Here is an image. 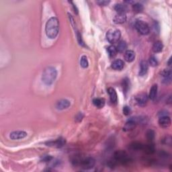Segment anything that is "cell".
Here are the masks:
<instances>
[{
	"label": "cell",
	"mask_w": 172,
	"mask_h": 172,
	"mask_svg": "<svg viewBox=\"0 0 172 172\" xmlns=\"http://www.w3.org/2000/svg\"><path fill=\"white\" fill-rule=\"evenodd\" d=\"M53 159V157L50 155H44L42 157V159L41 161L44 162H50Z\"/></svg>",
	"instance_id": "34"
},
{
	"label": "cell",
	"mask_w": 172,
	"mask_h": 172,
	"mask_svg": "<svg viewBox=\"0 0 172 172\" xmlns=\"http://www.w3.org/2000/svg\"><path fill=\"white\" fill-rule=\"evenodd\" d=\"M149 100V96L146 93H140L135 97V100L138 105L144 106L147 104Z\"/></svg>",
	"instance_id": "8"
},
{
	"label": "cell",
	"mask_w": 172,
	"mask_h": 172,
	"mask_svg": "<svg viewBox=\"0 0 172 172\" xmlns=\"http://www.w3.org/2000/svg\"><path fill=\"white\" fill-rule=\"evenodd\" d=\"M122 88H123V91L126 94L128 92V89H130V80L128 79L127 77H126L122 80Z\"/></svg>",
	"instance_id": "26"
},
{
	"label": "cell",
	"mask_w": 172,
	"mask_h": 172,
	"mask_svg": "<svg viewBox=\"0 0 172 172\" xmlns=\"http://www.w3.org/2000/svg\"><path fill=\"white\" fill-rule=\"evenodd\" d=\"M83 118V115L82 114V113L81 112H79L78 114H77L76 116V120L77 121H78V122H80V121L82 120V118Z\"/></svg>",
	"instance_id": "36"
},
{
	"label": "cell",
	"mask_w": 172,
	"mask_h": 172,
	"mask_svg": "<svg viewBox=\"0 0 172 172\" xmlns=\"http://www.w3.org/2000/svg\"><path fill=\"white\" fill-rule=\"evenodd\" d=\"M114 159L118 163H120L122 165H127L131 161L130 156L127 152L122 150H118L116 151L114 154Z\"/></svg>",
	"instance_id": "4"
},
{
	"label": "cell",
	"mask_w": 172,
	"mask_h": 172,
	"mask_svg": "<svg viewBox=\"0 0 172 172\" xmlns=\"http://www.w3.org/2000/svg\"><path fill=\"white\" fill-rule=\"evenodd\" d=\"M135 59V53L133 50H128L125 52V59L128 63H131Z\"/></svg>",
	"instance_id": "18"
},
{
	"label": "cell",
	"mask_w": 172,
	"mask_h": 172,
	"mask_svg": "<svg viewBox=\"0 0 172 172\" xmlns=\"http://www.w3.org/2000/svg\"><path fill=\"white\" fill-rule=\"evenodd\" d=\"M122 111H123V114L126 116H128L129 114H130V113H131V109H130L129 106H125V107L123 108Z\"/></svg>",
	"instance_id": "31"
},
{
	"label": "cell",
	"mask_w": 172,
	"mask_h": 172,
	"mask_svg": "<svg viewBox=\"0 0 172 172\" xmlns=\"http://www.w3.org/2000/svg\"><path fill=\"white\" fill-rule=\"evenodd\" d=\"M114 8L115 11L117 12V14H126V12H127L126 6L121 4H116Z\"/></svg>",
	"instance_id": "22"
},
{
	"label": "cell",
	"mask_w": 172,
	"mask_h": 172,
	"mask_svg": "<svg viewBox=\"0 0 172 172\" xmlns=\"http://www.w3.org/2000/svg\"><path fill=\"white\" fill-rule=\"evenodd\" d=\"M142 151L145 153H146L147 154L151 155L153 154L155 152V145L153 143H149L147 145H144L143 149H142Z\"/></svg>",
	"instance_id": "19"
},
{
	"label": "cell",
	"mask_w": 172,
	"mask_h": 172,
	"mask_svg": "<svg viewBox=\"0 0 172 172\" xmlns=\"http://www.w3.org/2000/svg\"><path fill=\"white\" fill-rule=\"evenodd\" d=\"M113 20L115 24H123L127 21V15L126 14H117Z\"/></svg>",
	"instance_id": "15"
},
{
	"label": "cell",
	"mask_w": 172,
	"mask_h": 172,
	"mask_svg": "<svg viewBox=\"0 0 172 172\" xmlns=\"http://www.w3.org/2000/svg\"><path fill=\"white\" fill-rule=\"evenodd\" d=\"M96 3L100 6H106L110 3V1H106V0H101V1H97Z\"/></svg>",
	"instance_id": "33"
},
{
	"label": "cell",
	"mask_w": 172,
	"mask_h": 172,
	"mask_svg": "<svg viewBox=\"0 0 172 172\" xmlns=\"http://www.w3.org/2000/svg\"><path fill=\"white\" fill-rule=\"evenodd\" d=\"M80 65L81 66L83 67V68H87L89 65V63L88 60V58H87L86 56H82L80 60Z\"/></svg>",
	"instance_id": "29"
},
{
	"label": "cell",
	"mask_w": 172,
	"mask_h": 172,
	"mask_svg": "<svg viewBox=\"0 0 172 172\" xmlns=\"http://www.w3.org/2000/svg\"><path fill=\"white\" fill-rule=\"evenodd\" d=\"M73 163L76 166H79L83 169H90L93 168L96 164V161L93 157L76 156L73 159Z\"/></svg>",
	"instance_id": "2"
},
{
	"label": "cell",
	"mask_w": 172,
	"mask_h": 172,
	"mask_svg": "<svg viewBox=\"0 0 172 172\" xmlns=\"http://www.w3.org/2000/svg\"><path fill=\"white\" fill-rule=\"evenodd\" d=\"M116 48H117L118 52L119 53H123L125 51L127 48V42H125L124 40H121L118 42V44L116 47Z\"/></svg>",
	"instance_id": "24"
},
{
	"label": "cell",
	"mask_w": 172,
	"mask_h": 172,
	"mask_svg": "<svg viewBox=\"0 0 172 172\" xmlns=\"http://www.w3.org/2000/svg\"><path fill=\"white\" fill-rule=\"evenodd\" d=\"M149 63V65H151V66L152 67H156L157 66V65H158V61H157L156 58L154 56L150 57Z\"/></svg>",
	"instance_id": "30"
},
{
	"label": "cell",
	"mask_w": 172,
	"mask_h": 172,
	"mask_svg": "<svg viewBox=\"0 0 172 172\" xmlns=\"http://www.w3.org/2000/svg\"><path fill=\"white\" fill-rule=\"evenodd\" d=\"M163 143L167 145H171V137L170 136H167L165 137V139L163 140Z\"/></svg>",
	"instance_id": "32"
},
{
	"label": "cell",
	"mask_w": 172,
	"mask_h": 172,
	"mask_svg": "<svg viewBox=\"0 0 172 172\" xmlns=\"http://www.w3.org/2000/svg\"><path fill=\"white\" fill-rule=\"evenodd\" d=\"M112 68L116 71H121L125 67V63L121 59H116L112 63Z\"/></svg>",
	"instance_id": "13"
},
{
	"label": "cell",
	"mask_w": 172,
	"mask_h": 172,
	"mask_svg": "<svg viewBox=\"0 0 172 172\" xmlns=\"http://www.w3.org/2000/svg\"><path fill=\"white\" fill-rule=\"evenodd\" d=\"M157 90H158V87H157V84L153 85L151 89H150L149 98L151 99V100L154 101L155 100L157 96Z\"/></svg>",
	"instance_id": "17"
},
{
	"label": "cell",
	"mask_w": 172,
	"mask_h": 172,
	"mask_svg": "<svg viewBox=\"0 0 172 172\" xmlns=\"http://www.w3.org/2000/svg\"><path fill=\"white\" fill-rule=\"evenodd\" d=\"M121 36L120 31L117 29H111L106 33V38L111 44H114L119 40Z\"/></svg>",
	"instance_id": "5"
},
{
	"label": "cell",
	"mask_w": 172,
	"mask_h": 172,
	"mask_svg": "<svg viewBox=\"0 0 172 172\" xmlns=\"http://www.w3.org/2000/svg\"><path fill=\"white\" fill-rule=\"evenodd\" d=\"M140 71H139V76H143L147 73L149 69V63L146 60H142L140 62Z\"/></svg>",
	"instance_id": "14"
},
{
	"label": "cell",
	"mask_w": 172,
	"mask_h": 172,
	"mask_svg": "<svg viewBox=\"0 0 172 172\" xmlns=\"http://www.w3.org/2000/svg\"><path fill=\"white\" fill-rule=\"evenodd\" d=\"M93 104L98 108H102L105 105V100L102 98H95L93 100Z\"/></svg>",
	"instance_id": "23"
},
{
	"label": "cell",
	"mask_w": 172,
	"mask_h": 172,
	"mask_svg": "<svg viewBox=\"0 0 172 172\" xmlns=\"http://www.w3.org/2000/svg\"><path fill=\"white\" fill-rule=\"evenodd\" d=\"M57 76V71L53 67H48L43 71L42 80L46 85H51L55 81Z\"/></svg>",
	"instance_id": "3"
},
{
	"label": "cell",
	"mask_w": 172,
	"mask_h": 172,
	"mask_svg": "<svg viewBox=\"0 0 172 172\" xmlns=\"http://www.w3.org/2000/svg\"><path fill=\"white\" fill-rule=\"evenodd\" d=\"M70 3H71V4H73V9H74V12H75V13H76V14H78V9H77V7L76 6V5H75L73 3L72 1L70 2Z\"/></svg>",
	"instance_id": "37"
},
{
	"label": "cell",
	"mask_w": 172,
	"mask_h": 172,
	"mask_svg": "<svg viewBox=\"0 0 172 172\" xmlns=\"http://www.w3.org/2000/svg\"><path fill=\"white\" fill-rule=\"evenodd\" d=\"M71 106V103L69 100H66V99H62L59 101H58L56 104V108L58 110H63L65 109L68 108L69 106Z\"/></svg>",
	"instance_id": "12"
},
{
	"label": "cell",
	"mask_w": 172,
	"mask_h": 172,
	"mask_svg": "<svg viewBox=\"0 0 172 172\" xmlns=\"http://www.w3.org/2000/svg\"><path fill=\"white\" fill-rule=\"evenodd\" d=\"M153 29H154V30L155 31V32H159V25L158 22H154Z\"/></svg>",
	"instance_id": "35"
},
{
	"label": "cell",
	"mask_w": 172,
	"mask_h": 172,
	"mask_svg": "<svg viewBox=\"0 0 172 172\" xmlns=\"http://www.w3.org/2000/svg\"><path fill=\"white\" fill-rule=\"evenodd\" d=\"M163 43H162L161 41L158 40V41H156V42L153 44L152 50L154 53H157L161 52L162 50H163Z\"/></svg>",
	"instance_id": "21"
},
{
	"label": "cell",
	"mask_w": 172,
	"mask_h": 172,
	"mask_svg": "<svg viewBox=\"0 0 172 172\" xmlns=\"http://www.w3.org/2000/svg\"><path fill=\"white\" fill-rule=\"evenodd\" d=\"M66 143V140L63 137H59L55 140H50L46 142L47 146L55 147V148H61Z\"/></svg>",
	"instance_id": "7"
},
{
	"label": "cell",
	"mask_w": 172,
	"mask_h": 172,
	"mask_svg": "<svg viewBox=\"0 0 172 172\" xmlns=\"http://www.w3.org/2000/svg\"><path fill=\"white\" fill-rule=\"evenodd\" d=\"M144 145L141 143V142H133L131 144H130L129 145V148L132 150V151H140V150H142L143 149Z\"/></svg>",
	"instance_id": "20"
},
{
	"label": "cell",
	"mask_w": 172,
	"mask_h": 172,
	"mask_svg": "<svg viewBox=\"0 0 172 172\" xmlns=\"http://www.w3.org/2000/svg\"><path fill=\"white\" fill-rule=\"evenodd\" d=\"M59 31V22L56 17H52L47 21L45 26L46 35L50 39H54L57 36Z\"/></svg>",
	"instance_id": "1"
},
{
	"label": "cell",
	"mask_w": 172,
	"mask_h": 172,
	"mask_svg": "<svg viewBox=\"0 0 172 172\" xmlns=\"http://www.w3.org/2000/svg\"><path fill=\"white\" fill-rule=\"evenodd\" d=\"M159 125L162 128H168L171 125V118L168 116H160L159 119Z\"/></svg>",
	"instance_id": "11"
},
{
	"label": "cell",
	"mask_w": 172,
	"mask_h": 172,
	"mask_svg": "<svg viewBox=\"0 0 172 172\" xmlns=\"http://www.w3.org/2000/svg\"><path fill=\"white\" fill-rule=\"evenodd\" d=\"M107 51L108 53V55H110V57H115L118 53V50H117V48H116V47H115V46H114V45L109 46L107 48Z\"/></svg>",
	"instance_id": "25"
},
{
	"label": "cell",
	"mask_w": 172,
	"mask_h": 172,
	"mask_svg": "<svg viewBox=\"0 0 172 172\" xmlns=\"http://www.w3.org/2000/svg\"><path fill=\"white\" fill-rule=\"evenodd\" d=\"M146 137L147 140H148L150 142H151L153 140H154L155 137V133L154 130L151 129L147 130L146 132Z\"/></svg>",
	"instance_id": "28"
},
{
	"label": "cell",
	"mask_w": 172,
	"mask_h": 172,
	"mask_svg": "<svg viewBox=\"0 0 172 172\" xmlns=\"http://www.w3.org/2000/svg\"><path fill=\"white\" fill-rule=\"evenodd\" d=\"M144 7L142 6V4L140 3H135L132 5V9L133 11L136 13H140L143 11Z\"/></svg>",
	"instance_id": "27"
},
{
	"label": "cell",
	"mask_w": 172,
	"mask_h": 172,
	"mask_svg": "<svg viewBox=\"0 0 172 172\" xmlns=\"http://www.w3.org/2000/svg\"><path fill=\"white\" fill-rule=\"evenodd\" d=\"M108 93L110 96V99L111 102L113 104H116L118 101V96L117 94H116V90L112 88H109L108 89Z\"/></svg>",
	"instance_id": "16"
},
{
	"label": "cell",
	"mask_w": 172,
	"mask_h": 172,
	"mask_svg": "<svg viewBox=\"0 0 172 172\" xmlns=\"http://www.w3.org/2000/svg\"><path fill=\"white\" fill-rule=\"evenodd\" d=\"M135 28L138 32L142 35H147L150 32V28L148 24L142 20H137L135 23Z\"/></svg>",
	"instance_id": "6"
},
{
	"label": "cell",
	"mask_w": 172,
	"mask_h": 172,
	"mask_svg": "<svg viewBox=\"0 0 172 172\" xmlns=\"http://www.w3.org/2000/svg\"><path fill=\"white\" fill-rule=\"evenodd\" d=\"M168 64L169 66H171V57L169 58V61L168 62Z\"/></svg>",
	"instance_id": "38"
},
{
	"label": "cell",
	"mask_w": 172,
	"mask_h": 172,
	"mask_svg": "<svg viewBox=\"0 0 172 172\" xmlns=\"http://www.w3.org/2000/svg\"><path fill=\"white\" fill-rule=\"evenodd\" d=\"M162 82L164 84H169L171 81V71L170 69H166L161 73Z\"/></svg>",
	"instance_id": "10"
},
{
	"label": "cell",
	"mask_w": 172,
	"mask_h": 172,
	"mask_svg": "<svg viewBox=\"0 0 172 172\" xmlns=\"http://www.w3.org/2000/svg\"><path fill=\"white\" fill-rule=\"evenodd\" d=\"M27 133L23 130H16V131L12 132L9 134V138L12 140L22 139L27 137Z\"/></svg>",
	"instance_id": "9"
}]
</instances>
